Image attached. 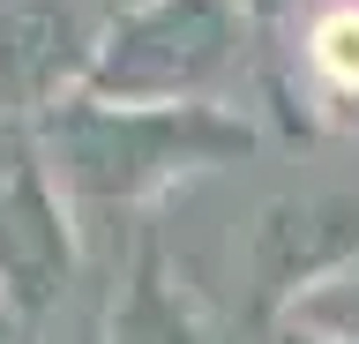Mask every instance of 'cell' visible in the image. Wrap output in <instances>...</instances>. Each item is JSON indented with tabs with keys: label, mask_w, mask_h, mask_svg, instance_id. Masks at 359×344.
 Wrapping results in <instances>:
<instances>
[{
	"label": "cell",
	"mask_w": 359,
	"mask_h": 344,
	"mask_svg": "<svg viewBox=\"0 0 359 344\" xmlns=\"http://www.w3.org/2000/svg\"><path fill=\"white\" fill-rule=\"evenodd\" d=\"M38 158L67 202L83 209H142L172 180L240 165L255 150V120L224 105H97V97H60L38 120Z\"/></svg>",
	"instance_id": "obj_1"
},
{
	"label": "cell",
	"mask_w": 359,
	"mask_h": 344,
	"mask_svg": "<svg viewBox=\"0 0 359 344\" xmlns=\"http://www.w3.org/2000/svg\"><path fill=\"white\" fill-rule=\"evenodd\" d=\"M240 0H135L90 38L75 97L97 105H224L247 60Z\"/></svg>",
	"instance_id": "obj_2"
},
{
	"label": "cell",
	"mask_w": 359,
	"mask_h": 344,
	"mask_svg": "<svg viewBox=\"0 0 359 344\" xmlns=\"http://www.w3.org/2000/svg\"><path fill=\"white\" fill-rule=\"evenodd\" d=\"M240 270H247V315L262 329L307 315L314 284L359 270V180H299L269 195L247 225Z\"/></svg>",
	"instance_id": "obj_3"
},
{
	"label": "cell",
	"mask_w": 359,
	"mask_h": 344,
	"mask_svg": "<svg viewBox=\"0 0 359 344\" xmlns=\"http://www.w3.org/2000/svg\"><path fill=\"white\" fill-rule=\"evenodd\" d=\"M83 240H75V202L45 172L38 142H15L0 165V315L8 322H45L75 292Z\"/></svg>",
	"instance_id": "obj_4"
},
{
	"label": "cell",
	"mask_w": 359,
	"mask_h": 344,
	"mask_svg": "<svg viewBox=\"0 0 359 344\" xmlns=\"http://www.w3.org/2000/svg\"><path fill=\"white\" fill-rule=\"evenodd\" d=\"M90 38L97 30H83L67 0H0V113L45 120L60 97H75Z\"/></svg>",
	"instance_id": "obj_5"
},
{
	"label": "cell",
	"mask_w": 359,
	"mask_h": 344,
	"mask_svg": "<svg viewBox=\"0 0 359 344\" xmlns=\"http://www.w3.org/2000/svg\"><path fill=\"white\" fill-rule=\"evenodd\" d=\"M105 344H217L202 299L187 292V277L172 270V254H165L157 232L135 240V262H128V277H120V292H112Z\"/></svg>",
	"instance_id": "obj_6"
},
{
	"label": "cell",
	"mask_w": 359,
	"mask_h": 344,
	"mask_svg": "<svg viewBox=\"0 0 359 344\" xmlns=\"http://www.w3.org/2000/svg\"><path fill=\"white\" fill-rule=\"evenodd\" d=\"M299 53H307V75H314L330 97L359 105V0H330V8H314Z\"/></svg>",
	"instance_id": "obj_7"
},
{
	"label": "cell",
	"mask_w": 359,
	"mask_h": 344,
	"mask_svg": "<svg viewBox=\"0 0 359 344\" xmlns=\"http://www.w3.org/2000/svg\"><path fill=\"white\" fill-rule=\"evenodd\" d=\"M269 344H359V337H344V329H330V322H314V315H292V322L269 329Z\"/></svg>",
	"instance_id": "obj_8"
},
{
	"label": "cell",
	"mask_w": 359,
	"mask_h": 344,
	"mask_svg": "<svg viewBox=\"0 0 359 344\" xmlns=\"http://www.w3.org/2000/svg\"><path fill=\"white\" fill-rule=\"evenodd\" d=\"M240 15H247V30H277L292 15V0H240Z\"/></svg>",
	"instance_id": "obj_9"
},
{
	"label": "cell",
	"mask_w": 359,
	"mask_h": 344,
	"mask_svg": "<svg viewBox=\"0 0 359 344\" xmlns=\"http://www.w3.org/2000/svg\"><path fill=\"white\" fill-rule=\"evenodd\" d=\"M0 344H30V329H22V322H8V315H0Z\"/></svg>",
	"instance_id": "obj_10"
}]
</instances>
